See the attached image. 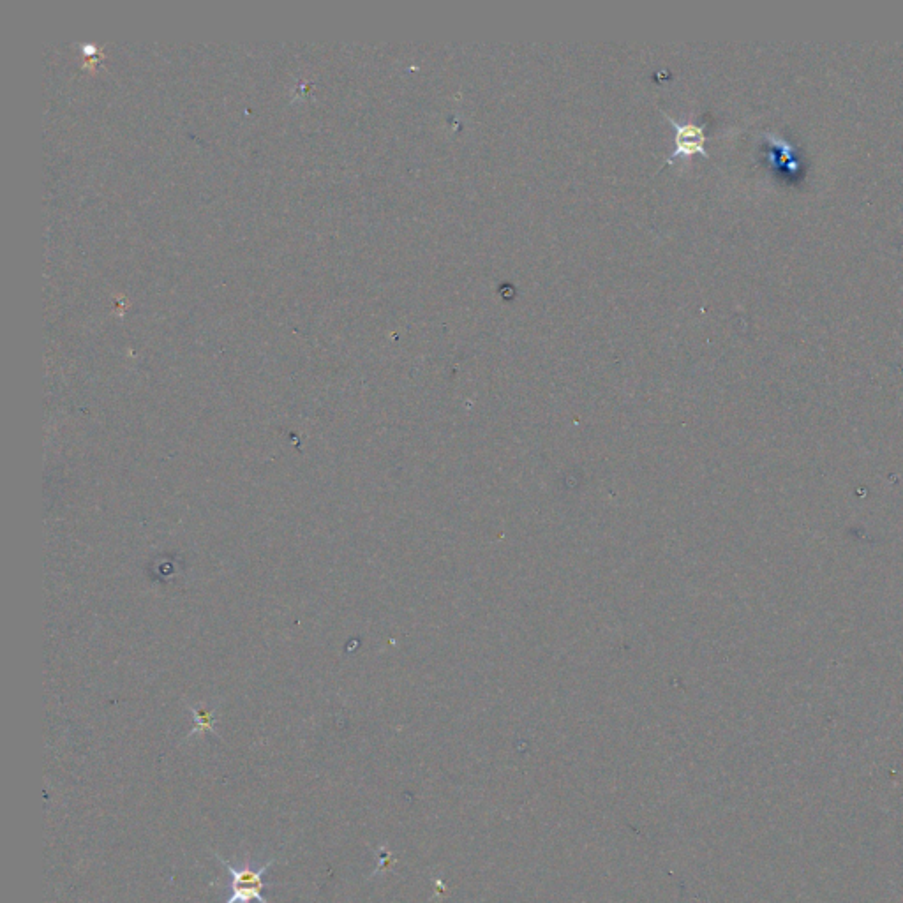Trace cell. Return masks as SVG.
Listing matches in <instances>:
<instances>
[{"mask_svg": "<svg viewBox=\"0 0 903 903\" xmlns=\"http://www.w3.org/2000/svg\"><path fill=\"white\" fill-rule=\"evenodd\" d=\"M217 859L232 875V896L228 898L226 903H251L254 900L260 903H269L262 895L263 888H265L263 875L269 870L270 866L274 865V861L265 863L258 870H254L251 866H244V868L237 870L232 865H226V861H223V859Z\"/></svg>", "mask_w": 903, "mask_h": 903, "instance_id": "1", "label": "cell"}, {"mask_svg": "<svg viewBox=\"0 0 903 903\" xmlns=\"http://www.w3.org/2000/svg\"><path fill=\"white\" fill-rule=\"evenodd\" d=\"M664 115L674 126V131H676V147L672 150L671 156L665 159V165H672L680 157L688 159V157L695 156V154L708 157V152H706V147H704L706 145L704 127L695 126V124H680L678 120L672 119L669 113L664 112Z\"/></svg>", "mask_w": 903, "mask_h": 903, "instance_id": "2", "label": "cell"}]
</instances>
